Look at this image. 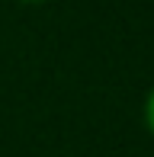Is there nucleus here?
Wrapping results in <instances>:
<instances>
[{
  "label": "nucleus",
  "mask_w": 154,
  "mask_h": 157,
  "mask_svg": "<svg viewBox=\"0 0 154 157\" xmlns=\"http://www.w3.org/2000/svg\"><path fill=\"white\" fill-rule=\"evenodd\" d=\"M144 125H148V132H151V138H154V87H151L148 99H144Z\"/></svg>",
  "instance_id": "nucleus-1"
},
{
  "label": "nucleus",
  "mask_w": 154,
  "mask_h": 157,
  "mask_svg": "<svg viewBox=\"0 0 154 157\" xmlns=\"http://www.w3.org/2000/svg\"><path fill=\"white\" fill-rule=\"evenodd\" d=\"M19 3H29V6H36V3H48V0H19Z\"/></svg>",
  "instance_id": "nucleus-2"
}]
</instances>
